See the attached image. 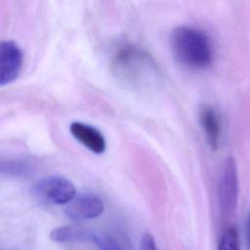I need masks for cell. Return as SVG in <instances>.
Segmentation results:
<instances>
[{"label": "cell", "mask_w": 250, "mask_h": 250, "mask_svg": "<svg viewBox=\"0 0 250 250\" xmlns=\"http://www.w3.org/2000/svg\"><path fill=\"white\" fill-rule=\"evenodd\" d=\"M70 134L86 148L94 153L102 154L106 148V142L104 135L94 126L75 121L69 125Z\"/></svg>", "instance_id": "obj_7"}, {"label": "cell", "mask_w": 250, "mask_h": 250, "mask_svg": "<svg viewBox=\"0 0 250 250\" xmlns=\"http://www.w3.org/2000/svg\"><path fill=\"white\" fill-rule=\"evenodd\" d=\"M36 163L26 157H15L1 160V172L7 176L24 177L35 173Z\"/></svg>", "instance_id": "obj_10"}, {"label": "cell", "mask_w": 250, "mask_h": 250, "mask_svg": "<svg viewBox=\"0 0 250 250\" xmlns=\"http://www.w3.org/2000/svg\"><path fill=\"white\" fill-rule=\"evenodd\" d=\"M199 122L204 132L208 145L213 150H217L221 140V123L215 108L203 104L199 108Z\"/></svg>", "instance_id": "obj_8"}, {"label": "cell", "mask_w": 250, "mask_h": 250, "mask_svg": "<svg viewBox=\"0 0 250 250\" xmlns=\"http://www.w3.org/2000/svg\"><path fill=\"white\" fill-rule=\"evenodd\" d=\"M50 237L56 242H74V241H92L97 244L99 236L95 233L75 226H62L54 229Z\"/></svg>", "instance_id": "obj_9"}, {"label": "cell", "mask_w": 250, "mask_h": 250, "mask_svg": "<svg viewBox=\"0 0 250 250\" xmlns=\"http://www.w3.org/2000/svg\"><path fill=\"white\" fill-rule=\"evenodd\" d=\"M103 200L94 193L80 192L66 204L64 213L72 221L92 220L101 216L104 212Z\"/></svg>", "instance_id": "obj_6"}, {"label": "cell", "mask_w": 250, "mask_h": 250, "mask_svg": "<svg viewBox=\"0 0 250 250\" xmlns=\"http://www.w3.org/2000/svg\"><path fill=\"white\" fill-rule=\"evenodd\" d=\"M248 247L250 250V214H249V218H248Z\"/></svg>", "instance_id": "obj_14"}, {"label": "cell", "mask_w": 250, "mask_h": 250, "mask_svg": "<svg viewBox=\"0 0 250 250\" xmlns=\"http://www.w3.org/2000/svg\"><path fill=\"white\" fill-rule=\"evenodd\" d=\"M140 250H157L154 238L150 233L146 232L143 235Z\"/></svg>", "instance_id": "obj_13"}, {"label": "cell", "mask_w": 250, "mask_h": 250, "mask_svg": "<svg viewBox=\"0 0 250 250\" xmlns=\"http://www.w3.org/2000/svg\"><path fill=\"white\" fill-rule=\"evenodd\" d=\"M238 196V180L235 161L232 157L225 160L219 178L218 199L221 214L228 218L236 208Z\"/></svg>", "instance_id": "obj_3"}, {"label": "cell", "mask_w": 250, "mask_h": 250, "mask_svg": "<svg viewBox=\"0 0 250 250\" xmlns=\"http://www.w3.org/2000/svg\"><path fill=\"white\" fill-rule=\"evenodd\" d=\"M217 250H240L239 236L235 227L230 226L224 230Z\"/></svg>", "instance_id": "obj_11"}, {"label": "cell", "mask_w": 250, "mask_h": 250, "mask_svg": "<svg viewBox=\"0 0 250 250\" xmlns=\"http://www.w3.org/2000/svg\"><path fill=\"white\" fill-rule=\"evenodd\" d=\"M22 67V53L17 42L5 40L0 44V84L14 82Z\"/></svg>", "instance_id": "obj_5"}, {"label": "cell", "mask_w": 250, "mask_h": 250, "mask_svg": "<svg viewBox=\"0 0 250 250\" xmlns=\"http://www.w3.org/2000/svg\"><path fill=\"white\" fill-rule=\"evenodd\" d=\"M97 244L101 250H123L118 243L109 236L99 237Z\"/></svg>", "instance_id": "obj_12"}, {"label": "cell", "mask_w": 250, "mask_h": 250, "mask_svg": "<svg viewBox=\"0 0 250 250\" xmlns=\"http://www.w3.org/2000/svg\"><path fill=\"white\" fill-rule=\"evenodd\" d=\"M110 68L122 85L136 91L153 89L162 78L155 60L146 51L132 45L122 46L116 51Z\"/></svg>", "instance_id": "obj_1"}, {"label": "cell", "mask_w": 250, "mask_h": 250, "mask_svg": "<svg viewBox=\"0 0 250 250\" xmlns=\"http://www.w3.org/2000/svg\"><path fill=\"white\" fill-rule=\"evenodd\" d=\"M34 192L41 198L54 204H68L76 195L73 184L58 175L45 176L33 186Z\"/></svg>", "instance_id": "obj_4"}, {"label": "cell", "mask_w": 250, "mask_h": 250, "mask_svg": "<svg viewBox=\"0 0 250 250\" xmlns=\"http://www.w3.org/2000/svg\"><path fill=\"white\" fill-rule=\"evenodd\" d=\"M170 47L175 59L183 65L202 69L213 61V48L207 34L196 27L178 26L170 34Z\"/></svg>", "instance_id": "obj_2"}]
</instances>
